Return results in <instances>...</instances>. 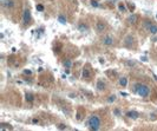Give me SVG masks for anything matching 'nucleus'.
Masks as SVG:
<instances>
[{"mask_svg": "<svg viewBox=\"0 0 157 131\" xmlns=\"http://www.w3.org/2000/svg\"><path fill=\"white\" fill-rule=\"evenodd\" d=\"M135 91L137 92L138 96L143 97V98H146V97H149V95H150V88L148 85L141 84V83L135 85Z\"/></svg>", "mask_w": 157, "mask_h": 131, "instance_id": "f257e3e1", "label": "nucleus"}, {"mask_svg": "<svg viewBox=\"0 0 157 131\" xmlns=\"http://www.w3.org/2000/svg\"><path fill=\"white\" fill-rule=\"evenodd\" d=\"M100 118L99 116L97 115H92L90 118H89V122H88V126L91 129V130H98L100 127Z\"/></svg>", "mask_w": 157, "mask_h": 131, "instance_id": "f03ea898", "label": "nucleus"}, {"mask_svg": "<svg viewBox=\"0 0 157 131\" xmlns=\"http://www.w3.org/2000/svg\"><path fill=\"white\" fill-rule=\"evenodd\" d=\"M113 37L112 35H110V34H107V35H105L103 39H102V42H103L104 45H106V46H111V45H113Z\"/></svg>", "mask_w": 157, "mask_h": 131, "instance_id": "7ed1b4c3", "label": "nucleus"}, {"mask_svg": "<svg viewBox=\"0 0 157 131\" xmlns=\"http://www.w3.org/2000/svg\"><path fill=\"white\" fill-rule=\"evenodd\" d=\"M82 76L84 79H90L92 77V72H91V69L89 67L88 65L84 66V69H83V72H82Z\"/></svg>", "mask_w": 157, "mask_h": 131, "instance_id": "20e7f679", "label": "nucleus"}, {"mask_svg": "<svg viewBox=\"0 0 157 131\" xmlns=\"http://www.w3.org/2000/svg\"><path fill=\"white\" fill-rule=\"evenodd\" d=\"M31 20H32V18H31V11L30 10H25L24 11V17H23V21L25 25H28V24L31 23Z\"/></svg>", "mask_w": 157, "mask_h": 131, "instance_id": "39448f33", "label": "nucleus"}, {"mask_svg": "<svg viewBox=\"0 0 157 131\" xmlns=\"http://www.w3.org/2000/svg\"><path fill=\"white\" fill-rule=\"evenodd\" d=\"M105 30H106V24L104 23V21H102V20L97 21V24H96V31L98 32V33H102V32H104Z\"/></svg>", "mask_w": 157, "mask_h": 131, "instance_id": "423d86ee", "label": "nucleus"}, {"mask_svg": "<svg viewBox=\"0 0 157 131\" xmlns=\"http://www.w3.org/2000/svg\"><path fill=\"white\" fill-rule=\"evenodd\" d=\"M96 88L98 91H104V90L106 89V84L104 83V80L98 79V80H97V84H96Z\"/></svg>", "mask_w": 157, "mask_h": 131, "instance_id": "0eeeda50", "label": "nucleus"}, {"mask_svg": "<svg viewBox=\"0 0 157 131\" xmlns=\"http://www.w3.org/2000/svg\"><path fill=\"white\" fill-rule=\"evenodd\" d=\"M135 38L132 37V35H128L127 38H125V40H124V46L127 47H132V42H134Z\"/></svg>", "mask_w": 157, "mask_h": 131, "instance_id": "6e6552de", "label": "nucleus"}, {"mask_svg": "<svg viewBox=\"0 0 157 131\" xmlns=\"http://www.w3.org/2000/svg\"><path fill=\"white\" fill-rule=\"evenodd\" d=\"M1 3H3V6L6 8H12L14 6V1L13 0H3Z\"/></svg>", "mask_w": 157, "mask_h": 131, "instance_id": "1a4fd4ad", "label": "nucleus"}, {"mask_svg": "<svg viewBox=\"0 0 157 131\" xmlns=\"http://www.w3.org/2000/svg\"><path fill=\"white\" fill-rule=\"evenodd\" d=\"M127 116L129 117V118H131V119H137L138 116H139V113H138L137 111H128Z\"/></svg>", "mask_w": 157, "mask_h": 131, "instance_id": "9d476101", "label": "nucleus"}, {"mask_svg": "<svg viewBox=\"0 0 157 131\" xmlns=\"http://www.w3.org/2000/svg\"><path fill=\"white\" fill-rule=\"evenodd\" d=\"M78 30H79L81 32H86L89 30V26L88 25H85L84 23H81L79 25H78Z\"/></svg>", "mask_w": 157, "mask_h": 131, "instance_id": "9b49d317", "label": "nucleus"}, {"mask_svg": "<svg viewBox=\"0 0 157 131\" xmlns=\"http://www.w3.org/2000/svg\"><path fill=\"white\" fill-rule=\"evenodd\" d=\"M148 30H149V32L151 33V34H157V25H153V24H151Z\"/></svg>", "mask_w": 157, "mask_h": 131, "instance_id": "f8f14e48", "label": "nucleus"}, {"mask_svg": "<svg viewBox=\"0 0 157 131\" xmlns=\"http://www.w3.org/2000/svg\"><path fill=\"white\" fill-rule=\"evenodd\" d=\"M138 20V17L136 16V14H132V16H130L129 18H128V21L130 24H136Z\"/></svg>", "mask_w": 157, "mask_h": 131, "instance_id": "ddd939ff", "label": "nucleus"}, {"mask_svg": "<svg viewBox=\"0 0 157 131\" xmlns=\"http://www.w3.org/2000/svg\"><path fill=\"white\" fill-rule=\"evenodd\" d=\"M119 85L123 86V88H125L128 85V78L127 77H121L119 78Z\"/></svg>", "mask_w": 157, "mask_h": 131, "instance_id": "4468645a", "label": "nucleus"}, {"mask_svg": "<svg viewBox=\"0 0 157 131\" xmlns=\"http://www.w3.org/2000/svg\"><path fill=\"white\" fill-rule=\"evenodd\" d=\"M25 98H26V100L27 102H33V99H34V96H33V95H32V93H28L27 92L26 95H25Z\"/></svg>", "mask_w": 157, "mask_h": 131, "instance_id": "2eb2a0df", "label": "nucleus"}, {"mask_svg": "<svg viewBox=\"0 0 157 131\" xmlns=\"http://www.w3.org/2000/svg\"><path fill=\"white\" fill-rule=\"evenodd\" d=\"M58 21L60 24H63V25H65V24L67 23V21H66V18L64 16H61V14L60 16H58Z\"/></svg>", "mask_w": 157, "mask_h": 131, "instance_id": "dca6fc26", "label": "nucleus"}, {"mask_svg": "<svg viewBox=\"0 0 157 131\" xmlns=\"http://www.w3.org/2000/svg\"><path fill=\"white\" fill-rule=\"evenodd\" d=\"M118 10H119V12H127V6L123 4V3H119L118 4Z\"/></svg>", "mask_w": 157, "mask_h": 131, "instance_id": "f3484780", "label": "nucleus"}, {"mask_svg": "<svg viewBox=\"0 0 157 131\" xmlns=\"http://www.w3.org/2000/svg\"><path fill=\"white\" fill-rule=\"evenodd\" d=\"M116 99H117V98H116L115 95H111V96H109V98H107V102H109V103H113Z\"/></svg>", "mask_w": 157, "mask_h": 131, "instance_id": "a211bd4d", "label": "nucleus"}, {"mask_svg": "<svg viewBox=\"0 0 157 131\" xmlns=\"http://www.w3.org/2000/svg\"><path fill=\"white\" fill-rule=\"evenodd\" d=\"M125 64H127L128 66H130V67H132V66L136 65V63H135L134 60H127V62H125Z\"/></svg>", "mask_w": 157, "mask_h": 131, "instance_id": "6ab92c4d", "label": "nucleus"}, {"mask_svg": "<svg viewBox=\"0 0 157 131\" xmlns=\"http://www.w3.org/2000/svg\"><path fill=\"white\" fill-rule=\"evenodd\" d=\"M64 66H65L66 69H70L71 67V60H65L64 62Z\"/></svg>", "mask_w": 157, "mask_h": 131, "instance_id": "aec40b11", "label": "nucleus"}, {"mask_svg": "<svg viewBox=\"0 0 157 131\" xmlns=\"http://www.w3.org/2000/svg\"><path fill=\"white\" fill-rule=\"evenodd\" d=\"M24 74H26V76H31V74H32V71H31V70H25V71H24Z\"/></svg>", "mask_w": 157, "mask_h": 131, "instance_id": "412c9836", "label": "nucleus"}, {"mask_svg": "<svg viewBox=\"0 0 157 131\" xmlns=\"http://www.w3.org/2000/svg\"><path fill=\"white\" fill-rule=\"evenodd\" d=\"M91 5L92 6H95V7H98V6H99V4H98L97 1H95V0H92L91 1Z\"/></svg>", "mask_w": 157, "mask_h": 131, "instance_id": "4be33fe9", "label": "nucleus"}, {"mask_svg": "<svg viewBox=\"0 0 157 131\" xmlns=\"http://www.w3.org/2000/svg\"><path fill=\"white\" fill-rule=\"evenodd\" d=\"M37 10L38 11H44V6L43 5H37Z\"/></svg>", "mask_w": 157, "mask_h": 131, "instance_id": "5701e85b", "label": "nucleus"}, {"mask_svg": "<svg viewBox=\"0 0 157 131\" xmlns=\"http://www.w3.org/2000/svg\"><path fill=\"white\" fill-rule=\"evenodd\" d=\"M113 113H115V115H117V116H119V110H117V109H116V110H113Z\"/></svg>", "mask_w": 157, "mask_h": 131, "instance_id": "b1692460", "label": "nucleus"}, {"mask_svg": "<svg viewBox=\"0 0 157 131\" xmlns=\"http://www.w3.org/2000/svg\"><path fill=\"white\" fill-rule=\"evenodd\" d=\"M141 60H143V62H148V58L146 57H141Z\"/></svg>", "mask_w": 157, "mask_h": 131, "instance_id": "393cba45", "label": "nucleus"}, {"mask_svg": "<svg viewBox=\"0 0 157 131\" xmlns=\"http://www.w3.org/2000/svg\"><path fill=\"white\" fill-rule=\"evenodd\" d=\"M58 127H59V129H65L64 124H59V125H58Z\"/></svg>", "mask_w": 157, "mask_h": 131, "instance_id": "a878e982", "label": "nucleus"}, {"mask_svg": "<svg viewBox=\"0 0 157 131\" xmlns=\"http://www.w3.org/2000/svg\"><path fill=\"white\" fill-rule=\"evenodd\" d=\"M129 7H130L131 11H134V10H135V5H129Z\"/></svg>", "mask_w": 157, "mask_h": 131, "instance_id": "bb28decb", "label": "nucleus"}]
</instances>
